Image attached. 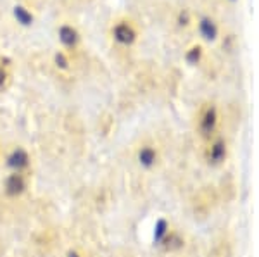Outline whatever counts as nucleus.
Here are the masks:
<instances>
[{"label": "nucleus", "instance_id": "1", "mask_svg": "<svg viewBox=\"0 0 259 257\" xmlns=\"http://www.w3.org/2000/svg\"><path fill=\"white\" fill-rule=\"evenodd\" d=\"M137 36H139V33H137L135 26L132 23H128V21H119L112 28V38L119 45H124V47H130V45L135 43Z\"/></svg>", "mask_w": 259, "mask_h": 257}, {"label": "nucleus", "instance_id": "4", "mask_svg": "<svg viewBox=\"0 0 259 257\" xmlns=\"http://www.w3.org/2000/svg\"><path fill=\"white\" fill-rule=\"evenodd\" d=\"M199 26V33L206 41H216L220 36V26L211 16H202L197 23Z\"/></svg>", "mask_w": 259, "mask_h": 257}, {"label": "nucleus", "instance_id": "7", "mask_svg": "<svg viewBox=\"0 0 259 257\" xmlns=\"http://www.w3.org/2000/svg\"><path fill=\"white\" fill-rule=\"evenodd\" d=\"M12 14H14L16 21H18L21 26H31L33 21H35V16L23 6H16L14 9H12Z\"/></svg>", "mask_w": 259, "mask_h": 257}, {"label": "nucleus", "instance_id": "13", "mask_svg": "<svg viewBox=\"0 0 259 257\" xmlns=\"http://www.w3.org/2000/svg\"><path fill=\"white\" fill-rule=\"evenodd\" d=\"M6 81H7V73L4 68H0V90L6 86Z\"/></svg>", "mask_w": 259, "mask_h": 257}, {"label": "nucleus", "instance_id": "6", "mask_svg": "<svg viewBox=\"0 0 259 257\" xmlns=\"http://www.w3.org/2000/svg\"><path fill=\"white\" fill-rule=\"evenodd\" d=\"M57 33H59V41L66 48H74L78 45V41H80L78 31L73 26H69V24H62Z\"/></svg>", "mask_w": 259, "mask_h": 257}, {"label": "nucleus", "instance_id": "14", "mask_svg": "<svg viewBox=\"0 0 259 257\" xmlns=\"http://www.w3.org/2000/svg\"><path fill=\"white\" fill-rule=\"evenodd\" d=\"M68 257H81L78 252H74V250H71V252H68Z\"/></svg>", "mask_w": 259, "mask_h": 257}, {"label": "nucleus", "instance_id": "12", "mask_svg": "<svg viewBox=\"0 0 259 257\" xmlns=\"http://www.w3.org/2000/svg\"><path fill=\"white\" fill-rule=\"evenodd\" d=\"M189 23H190V12L189 11L180 12V16H178V24H180V26H189Z\"/></svg>", "mask_w": 259, "mask_h": 257}, {"label": "nucleus", "instance_id": "3", "mask_svg": "<svg viewBox=\"0 0 259 257\" xmlns=\"http://www.w3.org/2000/svg\"><path fill=\"white\" fill-rule=\"evenodd\" d=\"M26 188H28V181H26L24 173H11V175L6 178V181H4V192L11 198L21 197L26 192Z\"/></svg>", "mask_w": 259, "mask_h": 257}, {"label": "nucleus", "instance_id": "9", "mask_svg": "<svg viewBox=\"0 0 259 257\" xmlns=\"http://www.w3.org/2000/svg\"><path fill=\"white\" fill-rule=\"evenodd\" d=\"M202 54H204V50L200 45H192L189 50L185 52V61L189 62V64L195 66V64H199L200 59H202Z\"/></svg>", "mask_w": 259, "mask_h": 257}, {"label": "nucleus", "instance_id": "11", "mask_svg": "<svg viewBox=\"0 0 259 257\" xmlns=\"http://www.w3.org/2000/svg\"><path fill=\"white\" fill-rule=\"evenodd\" d=\"M54 61H56V66H57L59 69H68V68H69L68 57H66L62 52H57V54H56V57H54Z\"/></svg>", "mask_w": 259, "mask_h": 257}, {"label": "nucleus", "instance_id": "2", "mask_svg": "<svg viewBox=\"0 0 259 257\" xmlns=\"http://www.w3.org/2000/svg\"><path fill=\"white\" fill-rule=\"evenodd\" d=\"M30 154L23 147H16L14 150H11L6 159V166L11 169V173H24L30 168Z\"/></svg>", "mask_w": 259, "mask_h": 257}, {"label": "nucleus", "instance_id": "15", "mask_svg": "<svg viewBox=\"0 0 259 257\" xmlns=\"http://www.w3.org/2000/svg\"><path fill=\"white\" fill-rule=\"evenodd\" d=\"M232 2H235V0H232Z\"/></svg>", "mask_w": 259, "mask_h": 257}, {"label": "nucleus", "instance_id": "8", "mask_svg": "<svg viewBox=\"0 0 259 257\" xmlns=\"http://www.w3.org/2000/svg\"><path fill=\"white\" fill-rule=\"evenodd\" d=\"M156 159H157V152L152 147H142L139 150V163L144 168H152L156 164Z\"/></svg>", "mask_w": 259, "mask_h": 257}, {"label": "nucleus", "instance_id": "5", "mask_svg": "<svg viewBox=\"0 0 259 257\" xmlns=\"http://www.w3.org/2000/svg\"><path fill=\"white\" fill-rule=\"evenodd\" d=\"M216 123H218V113H216V107L214 106L206 107L202 116H200V123H199L202 135H206V136L211 135L216 128Z\"/></svg>", "mask_w": 259, "mask_h": 257}, {"label": "nucleus", "instance_id": "10", "mask_svg": "<svg viewBox=\"0 0 259 257\" xmlns=\"http://www.w3.org/2000/svg\"><path fill=\"white\" fill-rule=\"evenodd\" d=\"M225 157V143L223 140H216L211 147V152H209V159L214 161V163H220L221 159Z\"/></svg>", "mask_w": 259, "mask_h": 257}]
</instances>
